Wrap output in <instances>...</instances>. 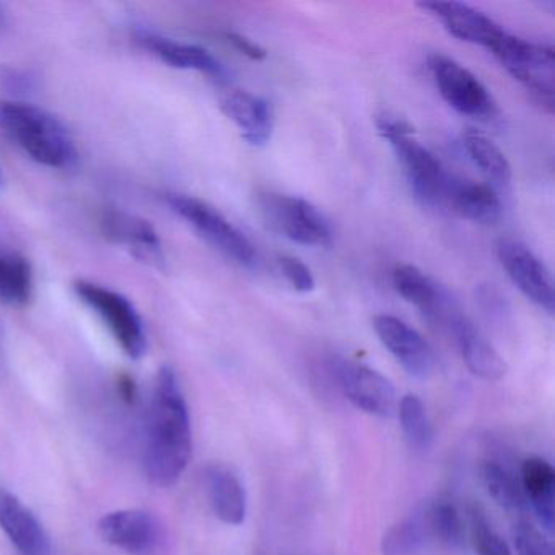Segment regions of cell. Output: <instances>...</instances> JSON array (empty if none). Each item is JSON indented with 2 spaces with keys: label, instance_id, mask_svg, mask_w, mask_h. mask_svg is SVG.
<instances>
[{
  "label": "cell",
  "instance_id": "obj_1",
  "mask_svg": "<svg viewBox=\"0 0 555 555\" xmlns=\"http://www.w3.org/2000/svg\"><path fill=\"white\" fill-rule=\"evenodd\" d=\"M193 453L190 412L177 375L170 366L158 372L149 415L145 473L157 487L180 480Z\"/></svg>",
  "mask_w": 555,
  "mask_h": 555
},
{
  "label": "cell",
  "instance_id": "obj_2",
  "mask_svg": "<svg viewBox=\"0 0 555 555\" xmlns=\"http://www.w3.org/2000/svg\"><path fill=\"white\" fill-rule=\"evenodd\" d=\"M0 131L43 167L69 170L79 162V151L69 129L40 106L0 102Z\"/></svg>",
  "mask_w": 555,
  "mask_h": 555
},
{
  "label": "cell",
  "instance_id": "obj_3",
  "mask_svg": "<svg viewBox=\"0 0 555 555\" xmlns=\"http://www.w3.org/2000/svg\"><path fill=\"white\" fill-rule=\"evenodd\" d=\"M379 134L389 142L415 199L424 206H443L450 175L441 162L415 139L414 128L399 116L385 115L376 118Z\"/></svg>",
  "mask_w": 555,
  "mask_h": 555
},
{
  "label": "cell",
  "instance_id": "obj_4",
  "mask_svg": "<svg viewBox=\"0 0 555 555\" xmlns=\"http://www.w3.org/2000/svg\"><path fill=\"white\" fill-rule=\"evenodd\" d=\"M167 206L183 219L201 238L232 259L236 264L251 268L258 261V253L251 240L236 229L216 207L188 194L170 193L165 196Z\"/></svg>",
  "mask_w": 555,
  "mask_h": 555
},
{
  "label": "cell",
  "instance_id": "obj_5",
  "mask_svg": "<svg viewBox=\"0 0 555 555\" xmlns=\"http://www.w3.org/2000/svg\"><path fill=\"white\" fill-rule=\"evenodd\" d=\"M503 69L539 102L552 108L555 92V54L551 47L531 43L503 30L489 48Z\"/></svg>",
  "mask_w": 555,
  "mask_h": 555
},
{
  "label": "cell",
  "instance_id": "obj_6",
  "mask_svg": "<svg viewBox=\"0 0 555 555\" xmlns=\"http://www.w3.org/2000/svg\"><path fill=\"white\" fill-rule=\"evenodd\" d=\"M74 291L83 305L99 314L126 356L134 360L144 356L147 350L144 323L128 297L105 285L83 279L74 284Z\"/></svg>",
  "mask_w": 555,
  "mask_h": 555
},
{
  "label": "cell",
  "instance_id": "obj_7",
  "mask_svg": "<svg viewBox=\"0 0 555 555\" xmlns=\"http://www.w3.org/2000/svg\"><path fill=\"white\" fill-rule=\"evenodd\" d=\"M259 212L272 230L298 245L327 246L333 238L323 214L304 197L261 194Z\"/></svg>",
  "mask_w": 555,
  "mask_h": 555
},
{
  "label": "cell",
  "instance_id": "obj_8",
  "mask_svg": "<svg viewBox=\"0 0 555 555\" xmlns=\"http://www.w3.org/2000/svg\"><path fill=\"white\" fill-rule=\"evenodd\" d=\"M427 64L438 93L451 108L473 118L493 115L495 103L492 95L463 64L438 53L428 56Z\"/></svg>",
  "mask_w": 555,
  "mask_h": 555
},
{
  "label": "cell",
  "instance_id": "obj_9",
  "mask_svg": "<svg viewBox=\"0 0 555 555\" xmlns=\"http://www.w3.org/2000/svg\"><path fill=\"white\" fill-rule=\"evenodd\" d=\"M496 256L509 281L532 304L548 314L554 313V282L544 262L518 240L502 238Z\"/></svg>",
  "mask_w": 555,
  "mask_h": 555
},
{
  "label": "cell",
  "instance_id": "obj_10",
  "mask_svg": "<svg viewBox=\"0 0 555 555\" xmlns=\"http://www.w3.org/2000/svg\"><path fill=\"white\" fill-rule=\"evenodd\" d=\"M103 236L113 245L126 249L142 264L165 268V251L160 236L149 220L125 209H105L99 219Z\"/></svg>",
  "mask_w": 555,
  "mask_h": 555
},
{
  "label": "cell",
  "instance_id": "obj_11",
  "mask_svg": "<svg viewBox=\"0 0 555 555\" xmlns=\"http://www.w3.org/2000/svg\"><path fill=\"white\" fill-rule=\"evenodd\" d=\"M336 378L346 398L360 411L376 417H391L398 411L395 386L382 373L363 363L340 360Z\"/></svg>",
  "mask_w": 555,
  "mask_h": 555
},
{
  "label": "cell",
  "instance_id": "obj_12",
  "mask_svg": "<svg viewBox=\"0 0 555 555\" xmlns=\"http://www.w3.org/2000/svg\"><path fill=\"white\" fill-rule=\"evenodd\" d=\"M372 323L379 343L409 375L424 379L434 373V349L418 331L391 314H376Z\"/></svg>",
  "mask_w": 555,
  "mask_h": 555
},
{
  "label": "cell",
  "instance_id": "obj_13",
  "mask_svg": "<svg viewBox=\"0 0 555 555\" xmlns=\"http://www.w3.org/2000/svg\"><path fill=\"white\" fill-rule=\"evenodd\" d=\"M441 327L454 337L463 362L473 375L486 382H499L506 375V363L482 331L457 308H451Z\"/></svg>",
  "mask_w": 555,
  "mask_h": 555
},
{
  "label": "cell",
  "instance_id": "obj_14",
  "mask_svg": "<svg viewBox=\"0 0 555 555\" xmlns=\"http://www.w3.org/2000/svg\"><path fill=\"white\" fill-rule=\"evenodd\" d=\"M103 541L129 555H151L160 542V526L151 513L121 509L108 513L99 522Z\"/></svg>",
  "mask_w": 555,
  "mask_h": 555
},
{
  "label": "cell",
  "instance_id": "obj_15",
  "mask_svg": "<svg viewBox=\"0 0 555 555\" xmlns=\"http://www.w3.org/2000/svg\"><path fill=\"white\" fill-rule=\"evenodd\" d=\"M418 8L430 12L441 22L448 34L464 43L477 44L489 50L503 34V28L489 15L461 2H438L437 0V2H422Z\"/></svg>",
  "mask_w": 555,
  "mask_h": 555
},
{
  "label": "cell",
  "instance_id": "obj_16",
  "mask_svg": "<svg viewBox=\"0 0 555 555\" xmlns=\"http://www.w3.org/2000/svg\"><path fill=\"white\" fill-rule=\"evenodd\" d=\"M223 115L240 129L249 145L261 147L274 132V109L268 100L243 90H230L220 96Z\"/></svg>",
  "mask_w": 555,
  "mask_h": 555
},
{
  "label": "cell",
  "instance_id": "obj_17",
  "mask_svg": "<svg viewBox=\"0 0 555 555\" xmlns=\"http://www.w3.org/2000/svg\"><path fill=\"white\" fill-rule=\"evenodd\" d=\"M135 41L149 53L158 57L162 63L168 64L175 69L196 70V73L217 77V79L225 74L222 64L209 51L197 47V44L181 43V41L155 34L147 28H139L135 31Z\"/></svg>",
  "mask_w": 555,
  "mask_h": 555
},
{
  "label": "cell",
  "instance_id": "obj_18",
  "mask_svg": "<svg viewBox=\"0 0 555 555\" xmlns=\"http://www.w3.org/2000/svg\"><path fill=\"white\" fill-rule=\"evenodd\" d=\"M0 528L22 555H53L50 538L37 516L17 496L2 489Z\"/></svg>",
  "mask_w": 555,
  "mask_h": 555
},
{
  "label": "cell",
  "instance_id": "obj_19",
  "mask_svg": "<svg viewBox=\"0 0 555 555\" xmlns=\"http://www.w3.org/2000/svg\"><path fill=\"white\" fill-rule=\"evenodd\" d=\"M463 219L476 223H493L502 214V203L490 184L451 178L444 204Z\"/></svg>",
  "mask_w": 555,
  "mask_h": 555
},
{
  "label": "cell",
  "instance_id": "obj_20",
  "mask_svg": "<svg viewBox=\"0 0 555 555\" xmlns=\"http://www.w3.org/2000/svg\"><path fill=\"white\" fill-rule=\"evenodd\" d=\"M521 490L542 528L554 531L555 470L551 463L539 456L526 457L521 466Z\"/></svg>",
  "mask_w": 555,
  "mask_h": 555
},
{
  "label": "cell",
  "instance_id": "obj_21",
  "mask_svg": "<svg viewBox=\"0 0 555 555\" xmlns=\"http://www.w3.org/2000/svg\"><path fill=\"white\" fill-rule=\"evenodd\" d=\"M207 492L214 515L225 525L240 526L246 518V492L230 467L212 464L206 470Z\"/></svg>",
  "mask_w": 555,
  "mask_h": 555
},
{
  "label": "cell",
  "instance_id": "obj_22",
  "mask_svg": "<svg viewBox=\"0 0 555 555\" xmlns=\"http://www.w3.org/2000/svg\"><path fill=\"white\" fill-rule=\"evenodd\" d=\"M392 285L408 304L414 305L431 323H438L450 301L438 285L421 269L398 264L392 269Z\"/></svg>",
  "mask_w": 555,
  "mask_h": 555
},
{
  "label": "cell",
  "instance_id": "obj_23",
  "mask_svg": "<svg viewBox=\"0 0 555 555\" xmlns=\"http://www.w3.org/2000/svg\"><path fill=\"white\" fill-rule=\"evenodd\" d=\"M34 285L30 262L17 253L0 248V300L24 307L34 295Z\"/></svg>",
  "mask_w": 555,
  "mask_h": 555
},
{
  "label": "cell",
  "instance_id": "obj_24",
  "mask_svg": "<svg viewBox=\"0 0 555 555\" xmlns=\"http://www.w3.org/2000/svg\"><path fill=\"white\" fill-rule=\"evenodd\" d=\"M463 144L470 160L490 181L496 184H508L512 181V165L502 149L489 135L477 129H467L463 134Z\"/></svg>",
  "mask_w": 555,
  "mask_h": 555
},
{
  "label": "cell",
  "instance_id": "obj_25",
  "mask_svg": "<svg viewBox=\"0 0 555 555\" xmlns=\"http://www.w3.org/2000/svg\"><path fill=\"white\" fill-rule=\"evenodd\" d=\"M430 535L450 551L461 552L466 547V528L463 516L451 500L438 499L424 512Z\"/></svg>",
  "mask_w": 555,
  "mask_h": 555
},
{
  "label": "cell",
  "instance_id": "obj_26",
  "mask_svg": "<svg viewBox=\"0 0 555 555\" xmlns=\"http://www.w3.org/2000/svg\"><path fill=\"white\" fill-rule=\"evenodd\" d=\"M480 479L500 508L512 513V515H521L525 512L526 500L522 495L521 483L505 466L496 461H486L480 466Z\"/></svg>",
  "mask_w": 555,
  "mask_h": 555
},
{
  "label": "cell",
  "instance_id": "obj_27",
  "mask_svg": "<svg viewBox=\"0 0 555 555\" xmlns=\"http://www.w3.org/2000/svg\"><path fill=\"white\" fill-rule=\"evenodd\" d=\"M399 422L402 434L411 450L427 453L434 443V428L428 418L424 402L415 395H405L398 404Z\"/></svg>",
  "mask_w": 555,
  "mask_h": 555
},
{
  "label": "cell",
  "instance_id": "obj_28",
  "mask_svg": "<svg viewBox=\"0 0 555 555\" xmlns=\"http://www.w3.org/2000/svg\"><path fill=\"white\" fill-rule=\"evenodd\" d=\"M428 538L430 531L424 515L402 519L383 535V555H418L427 545Z\"/></svg>",
  "mask_w": 555,
  "mask_h": 555
},
{
  "label": "cell",
  "instance_id": "obj_29",
  "mask_svg": "<svg viewBox=\"0 0 555 555\" xmlns=\"http://www.w3.org/2000/svg\"><path fill=\"white\" fill-rule=\"evenodd\" d=\"M467 515H469L470 544L477 555H512L502 535L490 525L482 506L473 503L467 509Z\"/></svg>",
  "mask_w": 555,
  "mask_h": 555
},
{
  "label": "cell",
  "instance_id": "obj_30",
  "mask_svg": "<svg viewBox=\"0 0 555 555\" xmlns=\"http://www.w3.org/2000/svg\"><path fill=\"white\" fill-rule=\"evenodd\" d=\"M513 541L518 555H554V548L544 532L526 519H518L513 526Z\"/></svg>",
  "mask_w": 555,
  "mask_h": 555
},
{
  "label": "cell",
  "instance_id": "obj_31",
  "mask_svg": "<svg viewBox=\"0 0 555 555\" xmlns=\"http://www.w3.org/2000/svg\"><path fill=\"white\" fill-rule=\"evenodd\" d=\"M40 87V77L31 69L0 64V89L14 95H30Z\"/></svg>",
  "mask_w": 555,
  "mask_h": 555
},
{
  "label": "cell",
  "instance_id": "obj_32",
  "mask_svg": "<svg viewBox=\"0 0 555 555\" xmlns=\"http://www.w3.org/2000/svg\"><path fill=\"white\" fill-rule=\"evenodd\" d=\"M278 266L285 281H287L291 287L294 288L295 292H298V294H310V292H313L314 287H317V282H314L311 269L308 268L304 261L295 258V256H279Z\"/></svg>",
  "mask_w": 555,
  "mask_h": 555
},
{
  "label": "cell",
  "instance_id": "obj_33",
  "mask_svg": "<svg viewBox=\"0 0 555 555\" xmlns=\"http://www.w3.org/2000/svg\"><path fill=\"white\" fill-rule=\"evenodd\" d=\"M227 41L238 51L243 56L248 57V60L256 61H264L268 57V51L261 47V44L255 43V41L249 40L245 35L240 34H227Z\"/></svg>",
  "mask_w": 555,
  "mask_h": 555
},
{
  "label": "cell",
  "instance_id": "obj_34",
  "mask_svg": "<svg viewBox=\"0 0 555 555\" xmlns=\"http://www.w3.org/2000/svg\"><path fill=\"white\" fill-rule=\"evenodd\" d=\"M118 389L121 398L125 399L128 404H134L138 401V385H135V379L132 378L128 373H122L118 378Z\"/></svg>",
  "mask_w": 555,
  "mask_h": 555
},
{
  "label": "cell",
  "instance_id": "obj_35",
  "mask_svg": "<svg viewBox=\"0 0 555 555\" xmlns=\"http://www.w3.org/2000/svg\"><path fill=\"white\" fill-rule=\"evenodd\" d=\"M9 18L8 14H5L4 5H0V35H4V31L8 30Z\"/></svg>",
  "mask_w": 555,
  "mask_h": 555
},
{
  "label": "cell",
  "instance_id": "obj_36",
  "mask_svg": "<svg viewBox=\"0 0 555 555\" xmlns=\"http://www.w3.org/2000/svg\"><path fill=\"white\" fill-rule=\"evenodd\" d=\"M4 186V171L0 168V188Z\"/></svg>",
  "mask_w": 555,
  "mask_h": 555
}]
</instances>
